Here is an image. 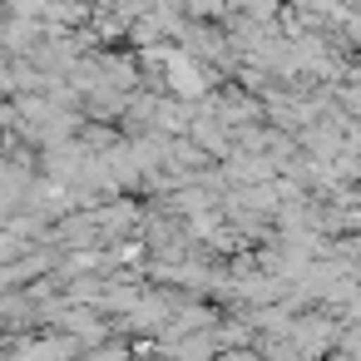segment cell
Segmentation results:
<instances>
[{"label": "cell", "mask_w": 361, "mask_h": 361, "mask_svg": "<svg viewBox=\"0 0 361 361\" xmlns=\"http://www.w3.org/2000/svg\"><path fill=\"white\" fill-rule=\"evenodd\" d=\"M169 80H173V90H183V94H203V85H208V75H198V65H193L188 55H173Z\"/></svg>", "instance_id": "cell-1"}]
</instances>
